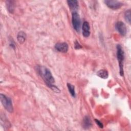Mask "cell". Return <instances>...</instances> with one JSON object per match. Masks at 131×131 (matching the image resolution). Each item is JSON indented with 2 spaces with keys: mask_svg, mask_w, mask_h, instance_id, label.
I'll return each mask as SVG.
<instances>
[{
  "mask_svg": "<svg viewBox=\"0 0 131 131\" xmlns=\"http://www.w3.org/2000/svg\"><path fill=\"white\" fill-rule=\"evenodd\" d=\"M37 70L48 86L55 82V79L51 71L48 68L44 66H38Z\"/></svg>",
  "mask_w": 131,
  "mask_h": 131,
  "instance_id": "obj_1",
  "label": "cell"
},
{
  "mask_svg": "<svg viewBox=\"0 0 131 131\" xmlns=\"http://www.w3.org/2000/svg\"><path fill=\"white\" fill-rule=\"evenodd\" d=\"M117 57L119 62L120 68V74L121 76H123V61L124 59V53L120 45L117 46Z\"/></svg>",
  "mask_w": 131,
  "mask_h": 131,
  "instance_id": "obj_2",
  "label": "cell"
},
{
  "mask_svg": "<svg viewBox=\"0 0 131 131\" xmlns=\"http://www.w3.org/2000/svg\"><path fill=\"white\" fill-rule=\"evenodd\" d=\"M0 99L2 104L5 108L9 112L12 113L13 112V107L11 99L3 94H1Z\"/></svg>",
  "mask_w": 131,
  "mask_h": 131,
  "instance_id": "obj_3",
  "label": "cell"
},
{
  "mask_svg": "<svg viewBox=\"0 0 131 131\" xmlns=\"http://www.w3.org/2000/svg\"><path fill=\"white\" fill-rule=\"evenodd\" d=\"M72 23L73 28L77 31L79 32L81 27V21L79 14L77 12H72Z\"/></svg>",
  "mask_w": 131,
  "mask_h": 131,
  "instance_id": "obj_4",
  "label": "cell"
},
{
  "mask_svg": "<svg viewBox=\"0 0 131 131\" xmlns=\"http://www.w3.org/2000/svg\"><path fill=\"white\" fill-rule=\"evenodd\" d=\"M104 3L106 5L111 9L116 10L120 8L123 4L118 1H113V0H106L104 1Z\"/></svg>",
  "mask_w": 131,
  "mask_h": 131,
  "instance_id": "obj_5",
  "label": "cell"
},
{
  "mask_svg": "<svg viewBox=\"0 0 131 131\" xmlns=\"http://www.w3.org/2000/svg\"><path fill=\"white\" fill-rule=\"evenodd\" d=\"M115 28L117 31L122 36H125L127 33V29L125 24L121 21H117L115 24Z\"/></svg>",
  "mask_w": 131,
  "mask_h": 131,
  "instance_id": "obj_6",
  "label": "cell"
},
{
  "mask_svg": "<svg viewBox=\"0 0 131 131\" xmlns=\"http://www.w3.org/2000/svg\"><path fill=\"white\" fill-rule=\"evenodd\" d=\"M55 48L58 51L65 53L68 52L69 47L68 45L66 42H57L55 45Z\"/></svg>",
  "mask_w": 131,
  "mask_h": 131,
  "instance_id": "obj_7",
  "label": "cell"
},
{
  "mask_svg": "<svg viewBox=\"0 0 131 131\" xmlns=\"http://www.w3.org/2000/svg\"><path fill=\"white\" fill-rule=\"evenodd\" d=\"M82 34L83 36L88 37L90 35V24L88 21H84L82 27Z\"/></svg>",
  "mask_w": 131,
  "mask_h": 131,
  "instance_id": "obj_8",
  "label": "cell"
},
{
  "mask_svg": "<svg viewBox=\"0 0 131 131\" xmlns=\"http://www.w3.org/2000/svg\"><path fill=\"white\" fill-rule=\"evenodd\" d=\"M67 3L69 6L70 9L73 12H76L78 9V2L76 0H70L67 1Z\"/></svg>",
  "mask_w": 131,
  "mask_h": 131,
  "instance_id": "obj_9",
  "label": "cell"
},
{
  "mask_svg": "<svg viewBox=\"0 0 131 131\" xmlns=\"http://www.w3.org/2000/svg\"><path fill=\"white\" fill-rule=\"evenodd\" d=\"M82 125L85 129L89 128L91 127L92 123L90 117L89 116H85L83 120Z\"/></svg>",
  "mask_w": 131,
  "mask_h": 131,
  "instance_id": "obj_10",
  "label": "cell"
},
{
  "mask_svg": "<svg viewBox=\"0 0 131 131\" xmlns=\"http://www.w3.org/2000/svg\"><path fill=\"white\" fill-rule=\"evenodd\" d=\"M26 38L27 35L25 32L21 31L18 33L17 35V41L19 43L22 44L24 42H25V41L26 40Z\"/></svg>",
  "mask_w": 131,
  "mask_h": 131,
  "instance_id": "obj_11",
  "label": "cell"
},
{
  "mask_svg": "<svg viewBox=\"0 0 131 131\" xmlns=\"http://www.w3.org/2000/svg\"><path fill=\"white\" fill-rule=\"evenodd\" d=\"M6 7L8 11L10 13H13L15 8V3L13 1H7L6 2Z\"/></svg>",
  "mask_w": 131,
  "mask_h": 131,
  "instance_id": "obj_12",
  "label": "cell"
},
{
  "mask_svg": "<svg viewBox=\"0 0 131 131\" xmlns=\"http://www.w3.org/2000/svg\"><path fill=\"white\" fill-rule=\"evenodd\" d=\"M97 75L101 78L106 79L107 78L108 76V73L107 70L104 69H101L97 72Z\"/></svg>",
  "mask_w": 131,
  "mask_h": 131,
  "instance_id": "obj_13",
  "label": "cell"
},
{
  "mask_svg": "<svg viewBox=\"0 0 131 131\" xmlns=\"http://www.w3.org/2000/svg\"><path fill=\"white\" fill-rule=\"evenodd\" d=\"M67 86H68L69 91L70 93L71 94V96L73 97H75L76 93H75V86L73 85H72L69 83H67Z\"/></svg>",
  "mask_w": 131,
  "mask_h": 131,
  "instance_id": "obj_14",
  "label": "cell"
},
{
  "mask_svg": "<svg viewBox=\"0 0 131 131\" xmlns=\"http://www.w3.org/2000/svg\"><path fill=\"white\" fill-rule=\"evenodd\" d=\"M130 10L128 9L126 10L124 13V18L126 21L129 24H130L131 21V15H130Z\"/></svg>",
  "mask_w": 131,
  "mask_h": 131,
  "instance_id": "obj_15",
  "label": "cell"
},
{
  "mask_svg": "<svg viewBox=\"0 0 131 131\" xmlns=\"http://www.w3.org/2000/svg\"><path fill=\"white\" fill-rule=\"evenodd\" d=\"M95 122H96V123L97 124V125L100 128H102L103 127V125L102 123L99 120H97V119H95Z\"/></svg>",
  "mask_w": 131,
  "mask_h": 131,
  "instance_id": "obj_16",
  "label": "cell"
},
{
  "mask_svg": "<svg viewBox=\"0 0 131 131\" xmlns=\"http://www.w3.org/2000/svg\"><path fill=\"white\" fill-rule=\"evenodd\" d=\"M82 48V47L81 46V45L79 43V42L76 40L75 41V48L76 49H81Z\"/></svg>",
  "mask_w": 131,
  "mask_h": 131,
  "instance_id": "obj_17",
  "label": "cell"
}]
</instances>
